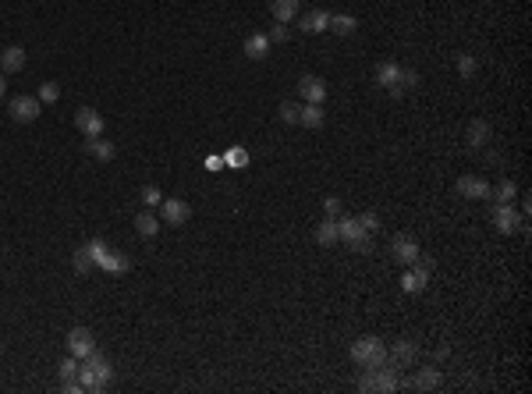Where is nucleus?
Returning <instances> with one entry per match:
<instances>
[{"mask_svg":"<svg viewBox=\"0 0 532 394\" xmlns=\"http://www.w3.org/2000/svg\"><path fill=\"white\" fill-rule=\"evenodd\" d=\"M110 380H114V366H110L107 355L92 352L89 359H82V366H78V384H82V391H107Z\"/></svg>","mask_w":532,"mask_h":394,"instance_id":"obj_1","label":"nucleus"},{"mask_svg":"<svg viewBox=\"0 0 532 394\" xmlns=\"http://www.w3.org/2000/svg\"><path fill=\"white\" fill-rule=\"evenodd\" d=\"M397 387H401V377H397V366H394V362H384V366H372V370H366V373H362V380H359V391H362V394H369V391L394 394Z\"/></svg>","mask_w":532,"mask_h":394,"instance_id":"obj_2","label":"nucleus"},{"mask_svg":"<svg viewBox=\"0 0 532 394\" xmlns=\"http://www.w3.org/2000/svg\"><path fill=\"white\" fill-rule=\"evenodd\" d=\"M352 359L359 362L362 370L384 366V362H387V345L380 338H359V341H352Z\"/></svg>","mask_w":532,"mask_h":394,"instance_id":"obj_3","label":"nucleus"},{"mask_svg":"<svg viewBox=\"0 0 532 394\" xmlns=\"http://www.w3.org/2000/svg\"><path fill=\"white\" fill-rule=\"evenodd\" d=\"M75 128H78L85 139H96V135H103L107 121H103L100 110H92V107H78V110H75Z\"/></svg>","mask_w":532,"mask_h":394,"instance_id":"obj_4","label":"nucleus"},{"mask_svg":"<svg viewBox=\"0 0 532 394\" xmlns=\"http://www.w3.org/2000/svg\"><path fill=\"white\" fill-rule=\"evenodd\" d=\"M493 224H497V231H504V234L525 231V217L518 214L511 203H497V206H493Z\"/></svg>","mask_w":532,"mask_h":394,"instance_id":"obj_5","label":"nucleus"},{"mask_svg":"<svg viewBox=\"0 0 532 394\" xmlns=\"http://www.w3.org/2000/svg\"><path fill=\"white\" fill-rule=\"evenodd\" d=\"M40 110H43L40 96H28V93H22V96H15V100H11V117L18 121V125H33V121L40 117Z\"/></svg>","mask_w":532,"mask_h":394,"instance_id":"obj_6","label":"nucleus"},{"mask_svg":"<svg viewBox=\"0 0 532 394\" xmlns=\"http://www.w3.org/2000/svg\"><path fill=\"white\" fill-rule=\"evenodd\" d=\"M92 352H96V338H92V330L89 327H75L71 334H68V355L89 359Z\"/></svg>","mask_w":532,"mask_h":394,"instance_id":"obj_7","label":"nucleus"},{"mask_svg":"<svg viewBox=\"0 0 532 394\" xmlns=\"http://www.w3.org/2000/svg\"><path fill=\"white\" fill-rule=\"evenodd\" d=\"M426 284H429V263H426V259L412 263V266H409V270H404V274H401V288L409 291V295H419Z\"/></svg>","mask_w":532,"mask_h":394,"instance_id":"obj_8","label":"nucleus"},{"mask_svg":"<svg viewBox=\"0 0 532 394\" xmlns=\"http://www.w3.org/2000/svg\"><path fill=\"white\" fill-rule=\"evenodd\" d=\"M391 249H394V259H397L401 266H412V263L422 259V249H419V241H415L412 234H397Z\"/></svg>","mask_w":532,"mask_h":394,"instance_id":"obj_9","label":"nucleus"},{"mask_svg":"<svg viewBox=\"0 0 532 394\" xmlns=\"http://www.w3.org/2000/svg\"><path fill=\"white\" fill-rule=\"evenodd\" d=\"M415 359H419V341H412V338H401L394 348H387V362H394L397 370L412 366Z\"/></svg>","mask_w":532,"mask_h":394,"instance_id":"obj_10","label":"nucleus"},{"mask_svg":"<svg viewBox=\"0 0 532 394\" xmlns=\"http://www.w3.org/2000/svg\"><path fill=\"white\" fill-rule=\"evenodd\" d=\"M458 196L461 199H490V181L479 174H461L458 178Z\"/></svg>","mask_w":532,"mask_h":394,"instance_id":"obj_11","label":"nucleus"},{"mask_svg":"<svg viewBox=\"0 0 532 394\" xmlns=\"http://www.w3.org/2000/svg\"><path fill=\"white\" fill-rule=\"evenodd\" d=\"M298 96L305 103H323L327 100V82L320 75H302L298 78Z\"/></svg>","mask_w":532,"mask_h":394,"instance_id":"obj_12","label":"nucleus"},{"mask_svg":"<svg viewBox=\"0 0 532 394\" xmlns=\"http://www.w3.org/2000/svg\"><path fill=\"white\" fill-rule=\"evenodd\" d=\"M160 209H164V221H167L171 228H181V224L192 221V206L185 203V199H164Z\"/></svg>","mask_w":532,"mask_h":394,"instance_id":"obj_13","label":"nucleus"},{"mask_svg":"<svg viewBox=\"0 0 532 394\" xmlns=\"http://www.w3.org/2000/svg\"><path fill=\"white\" fill-rule=\"evenodd\" d=\"M327 25H330V15L323 11V8H312V11H305L302 15V22H298V28L305 36H320V33H327Z\"/></svg>","mask_w":532,"mask_h":394,"instance_id":"obj_14","label":"nucleus"},{"mask_svg":"<svg viewBox=\"0 0 532 394\" xmlns=\"http://www.w3.org/2000/svg\"><path fill=\"white\" fill-rule=\"evenodd\" d=\"M312 238H316V246H323V249L337 246V241H341V217L337 221L327 217L323 224H316V228H312Z\"/></svg>","mask_w":532,"mask_h":394,"instance_id":"obj_15","label":"nucleus"},{"mask_svg":"<svg viewBox=\"0 0 532 394\" xmlns=\"http://www.w3.org/2000/svg\"><path fill=\"white\" fill-rule=\"evenodd\" d=\"M490 135H493L490 121H483V117L468 121V128H465V142L472 146V149H483V146H490Z\"/></svg>","mask_w":532,"mask_h":394,"instance_id":"obj_16","label":"nucleus"},{"mask_svg":"<svg viewBox=\"0 0 532 394\" xmlns=\"http://www.w3.org/2000/svg\"><path fill=\"white\" fill-rule=\"evenodd\" d=\"M401 387H412V391H436V387H440V370H436V366L415 370V377H412V380H401Z\"/></svg>","mask_w":532,"mask_h":394,"instance_id":"obj_17","label":"nucleus"},{"mask_svg":"<svg viewBox=\"0 0 532 394\" xmlns=\"http://www.w3.org/2000/svg\"><path fill=\"white\" fill-rule=\"evenodd\" d=\"M96 266H100V270H107V274H114V277H121V274H128V270H132V259L124 256V252L107 249V252L96 259Z\"/></svg>","mask_w":532,"mask_h":394,"instance_id":"obj_18","label":"nucleus"},{"mask_svg":"<svg viewBox=\"0 0 532 394\" xmlns=\"http://www.w3.org/2000/svg\"><path fill=\"white\" fill-rule=\"evenodd\" d=\"M22 68H25V50H22V46H8V50H0V71L15 75V71H22Z\"/></svg>","mask_w":532,"mask_h":394,"instance_id":"obj_19","label":"nucleus"},{"mask_svg":"<svg viewBox=\"0 0 532 394\" xmlns=\"http://www.w3.org/2000/svg\"><path fill=\"white\" fill-rule=\"evenodd\" d=\"M401 82V65H394V60H384V65H377V85L384 89H394ZM401 89V85H397Z\"/></svg>","mask_w":532,"mask_h":394,"instance_id":"obj_20","label":"nucleus"},{"mask_svg":"<svg viewBox=\"0 0 532 394\" xmlns=\"http://www.w3.org/2000/svg\"><path fill=\"white\" fill-rule=\"evenodd\" d=\"M85 153L89 157H96V160H114V142H107L103 135H96V139H85Z\"/></svg>","mask_w":532,"mask_h":394,"instance_id":"obj_21","label":"nucleus"},{"mask_svg":"<svg viewBox=\"0 0 532 394\" xmlns=\"http://www.w3.org/2000/svg\"><path fill=\"white\" fill-rule=\"evenodd\" d=\"M341 238L348 241V246H355V241H362V238H372L355 217H341Z\"/></svg>","mask_w":532,"mask_h":394,"instance_id":"obj_22","label":"nucleus"},{"mask_svg":"<svg viewBox=\"0 0 532 394\" xmlns=\"http://www.w3.org/2000/svg\"><path fill=\"white\" fill-rule=\"evenodd\" d=\"M298 8H302V0H270V15L277 22H291L298 15Z\"/></svg>","mask_w":532,"mask_h":394,"instance_id":"obj_23","label":"nucleus"},{"mask_svg":"<svg viewBox=\"0 0 532 394\" xmlns=\"http://www.w3.org/2000/svg\"><path fill=\"white\" fill-rule=\"evenodd\" d=\"M270 53V40L263 36V33H252L245 40V57H252V60H263Z\"/></svg>","mask_w":532,"mask_h":394,"instance_id":"obj_24","label":"nucleus"},{"mask_svg":"<svg viewBox=\"0 0 532 394\" xmlns=\"http://www.w3.org/2000/svg\"><path fill=\"white\" fill-rule=\"evenodd\" d=\"M298 125H305V128H323V107L320 103H305L302 107V114H298Z\"/></svg>","mask_w":532,"mask_h":394,"instance_id":"obj_25","label":"nucleus"},{"mask_svg":"<svg viewBox=\"0 0 532 394\" xmlns=\"http://www.w3.org/2000/svg\"><path fill=\"white\" fill-rule=\"evenodd\" d=\"M330 33H337V36H355V28H359V22H355V15H330Z\"/></svg>","mask_w":532,"mask_h":394,"instance_id":"obj_26","label":"nucleus"},{"mask_svg":"<svg viewBox=\"0 0 532 394\" xmlns=\"http://www.w3.org/2000/svg\"><path fill=\"white\" fill-rule=\"evenodd\" d=\"M490 196H493L497 203H511V199L518 196V189H515V181H511V178H500V185L490 189Z\"/></svg>","mask_w":532,"mask_h":394,"instance_id":"obj_27","label":"nucleus"},{"mask_svg":"<svg viewBox=\"0 0 532 394\" xmlns=\"http://www.w3.org/2000/svg\"><path fill=\"white\" fill-rule=\"evenodd\" d=\"M135 231H139L142 238H153L156 231H160V221H156L153 214H139V217H135Z\"/></svg>","mask_w":532,"mask_h":394,"instance_id":"obj_28","label":"nucleus"},{"mask_svg":"<svg viewBox=\"0 0 532 394\" xmlns=\"http://www.w3.org/2000/svg\"><path fill=\"white\" fill-rule=\"evenodd\" d=\"M454 68H458L461 78H472L479 65H476V57H472V53H458V57H454Z\"/></svg>","mask_w":532,"mask_h":394,"instance_id":"obj_29","label":"nucleus"},{"mask_svg":"<svg viewBox=\"0 0 532 394\" xmlns=\"http://www.w3.org/2000/svg\"><path fill=\"white\" fill-rule=\"evenodd\" d=\"M78 366H82V359H75V355L60 359V366H57V377H60V380H75V377H78Z\"/></svg>","mask_w":532,"mask_h":394,"instance_id":"obj_30","label":"nucleus"},{"mask_svg":"<svg viewBox=\"0 0 532 394\" xmlns=\"http://www.w3.org/2000/svg\"><path fill=\"white\" fill-rule=\"evenodd\" d=\"M36 96H40V103H57L60 100V85L57 82H43Z\"/></svg>","mask_w":532,"mask_h":394,"instance_id":"obj_31","label":"nucleus"},{"mask_svg":"<svg viewBox=\"0 0 532 394\" xmlns=\"http://www.w3.org/2000/svg\"><path fill=\"white\" fill-rule=\"evenodd\" d=\"M266 40H270V46H273V43H288V40H291V28H288V22H277V25L270 28V36H266Z\"/></svg>","mask_w":532,"mask_h":394,"instance_id":"obj_32","label":"nucleus"},{"mask_svg":"<svg viewBox=\"0 0 532 394\" xmlns=\"http://www.w3.org/2000/svg\"><path fill=\"white\" fill-rule=\"evenodd\" d=\"M224 164L228 167H245L248 164V153H245L241 146H234V149H228V153H224Z\"/></svg>","mask_w":532,"mask_h":394,"instance_id":"obj_33","label":"nucleus"},{"mask_svg":"<svg viewBox=\"0 0 532 394\" xmlns=\"http://www.w3.org/2000/svg\"><path fill=\"white\" fill-rule=\"evenodd\" d=\"M298 114H302V107L298 103H280V121H284V125H298Z\"/></svg>","mask_w":532,"mask_h":394,"instance_id":"obj_34","label":"nucleus"},{"mask_svg":"<svg viewBox=\"0 0 532 394\" xmlns=\"http://www.w3.org/2000/svg\"><path fill=\"white\" fill-rule=\"evenodd\" d=\"M397 85H401V93L415 89V85H419V71H415V68H401V82H397Z\"/></svg>","mask_w":532,"mask_h":394,"instance_id":"obj_35","label":"nucleus"},{"mask_svg":"<svg viewBox=\"0 0 532 394\" xmlns=\"http://www.w3.org/2000/svg\"><path fill=\"white\" fill-rule=\"evenodd\" d=\"M355 221H359V224H362V228H366L369 234H377V231H380V217L372 214V209H366V214H359Z\"/></svg>","mask_w":532,"mask_h":394,"instance_id":"obj_36","label":"nucleus"},{"mask_svg":"<svg viewBox=\"0 0 532 394\" xmlns=\"http://www.w3.org/2000/svg\"><path fill=\"white\" fill-rule=\"evenodd\" d=\"M71 266H75V274H89V266H92V259H89V252H85V246L75 252V259H71Z\"/></svg>","mask_w":532,"mask_h":394,"instance_id":"obj_37","label":"nucleus"},{"mask_svg":"<svg viewBox=\"0 0 532 394\" xmlns=\"http://www.w3.org/2000/svg\"><path fill=\"white\" fill-rule=\"evenodd\" d=\"M142 203H146V206H160V203H164V192L156 189V185H146V189H142Z\"/></svg>","mask_w":532,"mask_h":394,"instance_id":"obj_38","label":"nucleus"},{"mask_svg":"<svg viewBox=\"0 0 532 394\" xmlns=\"http://www.w3.org/2000/svg\"><path fill=\"white\" fill-rule=\"evenodd\" d=\"M323 214L334 217V221L341 217V199H337V196H327V199H323Z\"/></svg>","mask_w":532,"mask_h":394,"instance_id":"obj_39","label":"nucleus"},{"mask_svg":"<svg viewBox=\"0 0 532 394\" xmlns=\"http://www.w3.org/2000/svg\"><path fill=\"white\" fill-rule=\"evenodd\" d=\"M206 167H209V171H216V167H224V157H209V160H206Z\"/></svg>","mask_w":532,"mask_h":394,"instance_id":"obj_40","label":"nucleus"},{"mask_svg":"<svg viewBox=\"0 0 532 394\" xmlns=\"http://www.w3.org/2000/svg\"><path fill=\"white\" fill-rule=\"evenodd\" d=\"M4 89H8V82H4V71H0V96H4Z\"/></svg>","mask_w":532,"mask_h":394,"instance_id":"obj_41","label":"nucleus"}]
</instances>
